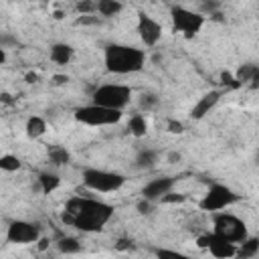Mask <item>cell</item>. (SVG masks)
Here are the masks:
<instances>
[{
  "mask_svg": "<svg viewBox=\"0 0 259 259\" xmlns=\"http://www.w3.org/2000/svg\"><path fill=\"white\" fill-rule=\"evenodd\" d=\"M111 217H113V206L95 198H71L67 202V210L63 212V221L71 223L75 229L83 233L101 231Z\"/></svg>",
  "mask_w": 259,
  "mask_h": 259,
  "instance_id": "obj_1",
  "label": "cell"
},
{
  "mask_svg": "<svg viewBox=\"0 0 259 259\" xmlns=\"http://www.w3.org/2000/svg\"><path fill=\"white\" fill-rule=\"evenodd\" d=\"M259 251V239H245L243 243H239V247H237V257L239 259H249V257H253L255 253Z\"/></svg>",
  "mask_w": 259,
  "mask_h": 259,
  "instance_id": "obj_17",
  "label": "cell"
},
{
  "mask_svg": "<svg viewBox=\"0 0 259 259\" xmlns=\"http://www.w3.org/2000/svg\"><path fill=\"white\" fill-rule=\"evenodd\" d=\"M47 245H49V241H47V239H40V245H38V247H40V249H47Z\"/></svg>",
  "mask_w": 259,
  "mask_h": 259,
  "instance_id": "obj_34",
  "label": "cell"
},
{
  "mask_svg": "<svg viewBox=\"0 0 259 259\" xmlns=\"http://www.w3.org/2000/svg\"><path fill=\"white\" fill-rule=\"evenodd\" d=\"M75 119L85 123V125H113L121 119V111L117 109H109V107H101V105H83L75 109Z\"/></svg>",
  "mask_w": 259,
  "mask_h": 259,
  "instance_id": "obj_5",
  "label": "cell"
},
{
  "mask_svg": "<svg viewBox=\"0 0 259 259\" xmlns=\"http://www.w3.org/2000/svg\"><path fill=\"white\" fill-rule=\"evenodd\" d=\"M257 69H259V65H241L239 69H237V73H235V79H237V83L239 85H249L251 83V79H253V75L257 73Z\"/></svg>",
  "mask_w": 259,
  "mask_h": 259,
  "instance_id": "obj_19",
  "label": "cell"
},
{
  "mask_svg": "<svg viewBox=\"0 0 259 259\" xmlns=\"http://www.w3.org/2000/svg\"><path fill=\"white\" fill-rule=\"evenodd\" d=\"M180 200H184V196H180V194H166L164 198H162V202H180Z\"/></svg>",
  "mask_w": 259,
  "mask_h": 259,
  "instance_id": "obj_30",
  "label": "cell"
},
{
  "mask_svg": "<svg viewBox=\"0 0 259 259\" xmlns=\"http://www.w3.org/2000/svg\"><path fill=\"white\" fill-rule=\"evenodd\" d=\"M237 198L239 196L229 186H225V184H212L206 190L204 198L200 200V208L202 210H208V212H219V210L231 206L233 202H237Z\"/></svg>",
  "mask_w": 259,
  "mask_h": 259,
  "instance_id": "obj_8",
  "label": "cell"
},
{
  "mask_svg": "<svg viewBox=\"0 0 259 259\" xmlns=\"http://www.w3.org/2000/svg\"><path fill=\"white\" fill-rule=\"evenodd\" d=\"M221 79H223V83H225V85H229V87H239L237 79H235L231 73H223V75H221Z\"/></svg>",
  "mask_w": 259,
  "mask_h": 259,
  "instance_id": "obj_28",
  "label": "cell"
},
{
  "mask_svg": "<svg viewBox=\"0 0 259 259\" xmlns=\"http://www.w3.org/2000/svg\"><path fill=\"white\" fill-rule=\"evenodd\" d=\"M77 12H81V16H87L91 12H97V2H79L77 4Z\"/></svg>",
  "mask_w": 259,
  "mask_h": 259,
  "instance_id": "obj_26",
  "label": "cell"
},
{
  "mask_svg": "<svg viewBox=\"0 0 259 259\" xmlns=\"http://www.w3.org/2000/svg\"><path fill=\"white\" fill-rule=\"evenodd\" d=\"M249 87H251V89H259V69H257V73L253 75V79H251Z\"/></svg>",
  "mask_w": 259,
  "mask_h": 259,
  "instance_id": "obj_32",
  "label": "cell"
},
{
  "mask_svg": "<svg viewBox=\"0 0 259 259\" xmlns=\"http://www.w3.org/2000/svg\"><path fill=\"white\" fill-rule=\"evenodd\" d=\"M121 8H123V4L117 0H99L97 2V12L101 16H115Z\"/></svg>",
  "mask_w": 259,
  "mask_h": 259,
  "instance_id": "obj_21",
  "label": "cell"
},
{
  "mask_svg": "<svg viewBox=\"0 0 259 259\" xmlns=\"http://www.w3.org/2000/svg\"><path fill=\"white\" fill-rule=\"evenodd\" d=\"M219 99H221V91H208L206 95H202V97L194 103V107H192V111H190L192 119H202L206 113H210V109L219 103Z\"/></svg>",
  "mask_w": 259,
  "mask_h": 259,
  "instance_id": "obj_13",
  "label": "cell"
},
{
  "mask_svg": "<svg viewBox=\"0 0 259 259\" xmlns=\"http://www.w3.org/2000/svg\"><path fill=\"white\" fill-rule=\"evenodd\" d=\"M138 34L146 47H156L162 38V26L150 14L140 12L138 14Z\"/></svg>",
  "mask_w": 259,
  "mask_h": 259,
  "instance_id": "obj_11",
  "label": "cell"
},
{
  "mask_svg": "<svg viewBox=\"0 0 259 259\" xmlns=\"http://www.w3.org/2000/svg\"><path fill=\"white\" fill-rule=\"evenodd\" d=\"M156 257L158 259H190L188 255H184L180 251H174V249H158L156 251Z\"/></svg>",
  "mask_w": 259,
  "mask_h": 259,
  "instance_id": "obj_25",
  "label": "cell"
},
{
  "mask_svg": "<svg viewBox=\"0 0 259 259\" xmlns=\"http://www.w3.org/2000/svg\"><path fill=\"white\" fill-rule=\"evenodd\" d=\"M65 81H67V75H65V77H63V75H57V77H55V83H65Z\"/></svg>",
  "mask_w": 259,
  "mask_h": 259,
  "instance_id": "obj_33",
  "label": "cell"
},
{
  "mask_svg": "<svg viewBox=\"0 0 259 259\" xmlns=\"http://www.w3.org/2000/svg\"><path fill=\"white\" fill-rule=\"evenodd\" d=\"M132 101V89L119 83H105L93 91V103L121 111Z\"/></svg>",
  "mask_w": 259,
  "mask_h": 259,
  "instance_id": "obj_4",
  "label": "cell"
},
{
  "mask_svg": "<svg viewBox=\"0 0 259 259\" xmlns=\"http://www.w3.org/2000/svg\"><path fill=\"white\" fill-rule=\"evenodd\" d=\"M73 57V47L67 45V42H57L51 47V59L59 65H67Z\"/></svg>",
  "mask_w": 259,
  "mask_h": 259,
  "instance_id": "obj_14",
  "label": "cell"
},
{
  "mask_svg": "<svg viewBox=\"0 0 259 259\" xmlns=\"http://www.w3.org/2000/svg\"><path fill=\"white\" fill-rule=\"evenodd\" d=\"M138 210H140L142 214H146V212H150V200H146V198H144V200H142V202L138 204Z\"/></svg>",
  "mask_w": 259,
  "mask_h": 259,
  "instance_id": "obj_31",
  "label": "cell"
},
{
  "mask_svg": "<svg viewBox=\"0 0 259 259\" xmlns=\"http://www.w3.org/2000/svg\"><path fill=\"white\" fill-rule=\"evenodd\" d=\"M49 158H51V162L55 164V166H63V164H67L69 162V152L65 150V148H51L49 150Z\"/></svg>",
  "mask_w": 259,
  "mask_h": 259,
  "instance_id": "obj_23",
  "label": "cell"
},
{
  "mask_svg": "<svg viewBox=\"0 0 259 259\" xmlns=\"http://www.w3.org/2000/svg\"><path fill=\"white\" fill-rule=\"evenodd\" d=\"M38 184H40V190L49 194V192H53V190L59 188L61 178H59L57 174H53V172H42V174L38 176Z\"/></svg>",
  "mask_w": 259,
  "mask_h": 259,
  "instance_id": "obj_18",
  "label": "cell"
},
{
  "mask_svg": "<svg viewBox=\"0 0 259 259\" xmlns=\"http://www.w3.org/2000/svg\"><path fill=\"white\" fill-rule=\"evenodd\" d=\"M38 237H40L38 227L28 221H12L6 231V239L10 243H18V245L34 243V241H38Z\"/></svg>",
  "mask_w": 259,
  "mask_h": 259,
  "instance_id": "obj_10",
  "label": "cell"
},
{
  "mask_svg": "<svg viewBox=\"0 0 259 259\" xmlns=\"http://www.w3.org/2000/svg\"><path fill=\"white\" fill-rule=\"evenodd\" d=\"M127 130H130V134L136 136V138L146 136V132H148V121H146V117H144L142 113L132 115L130 121H127Z\"/></svg>",
  "mask_w": 259,
  "mask_h": 259,
  "instance_id": "obj_16",
  "label": "cell"
},
{
  "mask_svg": "<svg viewBox=\"0 0 259 259\" xmlns=\"http://www.w3.org/2000/svg\"><path fill=\"white\" fill-rule=\"evenodd\" d=\"M168 132H172V134H182V123L170 119V121H168Z\"/></svg>",
  "mask_w": 259,
  "mask_h": 259,
  "instance_id": "obj_29",
  "label": "cell"
},
{
  "mask_svg": "<svg viewBox=\"0 0 259 259\" xmlns=\"http://www.w3.org/2000/svg\"><path fill=\"white\" fill-rule=\"evenodd\" d=\"M45 132H47V121L42 117H38V115L28 117V121H26V136L28 138H32V140L40 138Z\"/></svg>",
  "mask_w": 259,
  "mask_h": 259,
  "instance_id": "obj_15",
  "label": "cell"
},
{
  "mask_svg": "<svg viewBox=\"0 0 259 259\" xmlns=\"http://www.w3.org/2000/svg\"><path fill=\"white\" fill-rule=\"evenodd\" d=\"M198 245L208 249L210 255L217 257V259H231V257L237 255V245L227 241V239H223V237H219V235H214V233L198 237Z\"/></svg>",
  "mask_w": 259,
  "mask_h": 259,
  "instance_id": "obj_9",
  "label": "cell"
},
{
  "mask_svg": "<svg viewBox=\"0 0 259 259\" xmlns=\"http://www.w3.org/2000/svg\"><path fill=\"white\" fill-rule=\"evenodd\" d=\"M156 162H158V152H156V150H142V152L138 154V158H136L138 168H146V170L154 168Z\"/></svg>",
  "mask_w": 259,
  "mask_h": 259,
  "instance_id": "obj_20",
  "label": "cell"
},
{
  "mask_svg": "<svg viewBox=\"0 0 259 259\" xmlns=\"http://www.w3.org/2000/svg\"><path fill=\"white\" fill-rule=\"evenodd\" d=\"M105 69L109 73H115V75H130V73H138L144 69V63H146V53L138 47H132V45H119V42H113V45H107L105 47Z\"/></svg>",
  "mask_w": 259,
  "mask_h": 259,
  "instance_id": "obj_2",
  "label": "cell"
},
{
  "mask_svg": "<svg viewBox=\"0 0 259 259\" xmlns=\"http://www.w3.org/2000/svg\"><path fill=\"white\" fill-rule=\"evenodd\" d=\"M212 233L223 237V239H227V241H231V243H235V245L243 243L249 237L245 223L241 219H237L235 214H231V212H217V217H214V231Z\"/></svg>",
  "mask_w": 259,
  "mask_h": 259,
  "instance_id": "obj_6",
  "label": "cell"
},
{
  "mask_svg": "<svg viewBox=\"0 0 259 259\" xmlns=\"http://www.w3.org/2000/svg\"><path fill=\"white\" fill-rule=\"evenodd\" d=\"M57 249L61 253H65V255H73V253H79L81 251V243L75 237H63V239H59Z\"/></svg>",
  "mask_w": 259,
  "mask_h": 259,
  "instance_id": "obj_22",
  "label": "cell"
},
{
  "mask_svg": "<svg viewBox=\"0 0 259 259\" xmlns=\"http://www.w3.org/2000/svg\"><path fill=\"white\" fill-rule=\"evenodd\" d=\"M0 168L4 172H14L20 168V160L12 154H4V156H0Z\"/></svg>",
  "mask_w": 259,
  "mask_h": 259,
  "instance_id": "obj_24",
  "label": "cell"
},
{
  "mask_svg": "<svg viewBox=\"0 0 259 259\" xmlns=\"http://www.w3.org/2000/svg\"><path fill=\"white\" fill-rule=\"evenodd\" d=\"M170 18H172L174 30H178L186 38H192L204 24V16L200 12H192V10L184 8V6H172Z\"/></svg>",
  "mask_w": 259,
  "mask_h": 259,
  "instance_id": "obj_7",
  "label": "cell"
},
{
  "mask_svg": "<svg viewBox=\"0 0 259 259\" xmlns=\"http://www.w3.org/2000/svg\"><path fill=\"white\" fill-rule=\"evenodd\" d=\"M174 184H176V178H172V176H160V178L150 180V182L142 188V194H144V198L150 200V202L162 200L166 194L172 192Z\"/></svg>",
  "mask_w": 259,
  "mask_h": 259,
  "instance_id": "obj_12",
  "label": "cell"
},
{
  "mask_svg": "<svg viewBox=\"0 0 259 259\" xmlns=\"http://www.w3.org/2000/svg\"><path fill=\"white\" fill-rule=\"evenodd\" d=\"M81 178H83V184L93 192H115L125 184L123 174L101 170V168H85Z\"/></svg>",
  "mask_w": 259,
  "mask_h": 259,
  "instance_id": "obj_3",
  "label": "cell"
},
{
  "mask_svg": "<svg viewBox=\"0 0 259 259\" xmlns=\"http://www.w3.org/2000/svg\"><path fill=\"white\" fill-rule=\"evenodd\" d=\"M156 101H158L156 95H142V103H140V105H142L144 109H152V107L156 105Z\"/></svg>",
  "mask_w": 259,
  "mask_h": 259,
  "instance_id": "obj_27",
  "label": "cell"
}]
</instances>
